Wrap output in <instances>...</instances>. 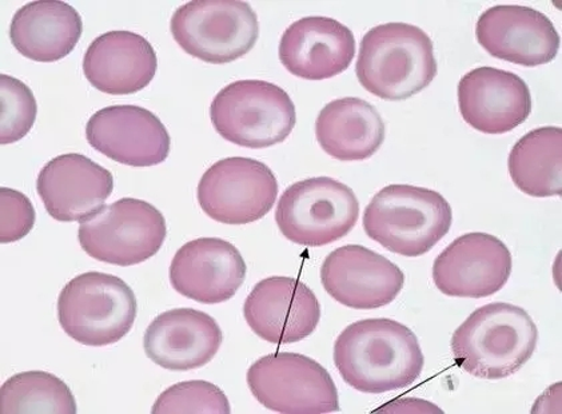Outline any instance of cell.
Here are the masks:
<instances>
[{
	"label": "cell",
	"mask_w": 562,
	"mask_h": 414,
	"mask_svg": "<svg viewBox=\"0 0 562 414\" xmlns=\"http://www.w3.org/2000/svg\"><path fill=\"white\" fill-rule=\"evenodd\" d=\"M539 343V329L525 309L506 302L479 307L452 337L453 358L465 372L503 380L520 370Z\"/></svg>",
	"instance_id": "obj_2"
},
{
	"label": "cell",
	"mask_w": 562,
	"mask_h": 414,
	"mask_svg": "<svg viewBox=\"0 0 562 414\" xmlns=\"http://www.w3.org/2000/svg\"><path fill=\"white\" fill-rule=\"evenodd\" d=\"M246 264L236 246L221 238L190 240L172 258V289L200 304H222L233 299L246 278Z\"/></svg>",
	"instance_id": "obj_17"
},
{
	"label": "cell",
	"mask_w": 562,
	"mask_h": 414,
	"mask_svg": "<svg viewBox=\"0 0 562 414\" xmlns=\"http://www.w3.org/2000/svg\"><path fill=\"white\" fill-rule=\"evenodd\" d=\"M247 325L274 345L300 343L312 336L321 320L317 295L292 277H269L258 282L244 304Z\"/></svg>",
	"instance_id": "obj_13"
},
{
	"label": "cell",
	"mask_w": 562,
	"mask_h": 414,
	"mask_svg": "<svg viewBox=\"0 0 562 414\" xmlns=\"http://www.w3.org/2000/svg\"><path fill=\"white\" fill-rule=\"evenodd\" d=\"M335 363L349 387L362 393H386L413 384L425 358L409 327L389 318L357 321L338 336Z\"/></svg>",
	"instance_id": "obj_1"
},
{
	"label": "cell",
	"mask_w": 562,
	"mask_h": 414,
	"mask_svg": "<svg viewBox=\"0 0 562 414\" xmlns=\"http://www.w3.org/2000/svg\"><path fill=\"white\" fill-rule=\"evenodd\" d=\"M113 190V175L78 153L61 154L49 160L36 179L43 205L59 222H83L92 217Z\"/></svg>",
	"instance_id": "obj_18"
},
{
	"label": "cell",
	"mask_w": 562,
	"mask_h": 414,
	"mask_svg": "<svg viewBox=\"0 0 562 414\" xmlns=\"http://www.w3.org/2000/svg\"><path fill=\"white\" fill-rule=\"evenodd\" d=\"M459 108L462 119L484 134H505L522 125L532 113V96L517 74L477 67L461 78Z\"/></svg>",
	"instance_id": "obj_19"
},
{
	"label": "cell",
	"mask_w": 562,
	"mask_h": 414,
	"mask_svg": "<svg viewBox=\"0 0 562 414\" xmlns=\"http://www.w3.org/2000/svg\"><path fill=\"white\" fill-rule=\"evenodd\" d=\"M222 342L217 321L195 309L181 307L154 318L145 333L144 348L158 367L187 372L207 366Z\"/></svg>",
	"instance_id": "obj_21"
},
{
	"label": "cell",
	"mask_w": 562,
	"mask_h": 414,
	"mask_svg": "<svg viewBox=\"0 0 562 414\" xmlns=\"http://www.w3.org/2000/svg\"><path fill=\"white\" fill-rule=\"evenodd\" d=\"M210 120L221 137L232 144L267 148L289 137L296 114L292 98L280 86L245 79L227 85L214 97Z\"/></svg>",
	"instance_id": "obj_6"
},
{
	"label": "cell",
	"mask_w": 562,
	"mask_h": 414,
	"mask_svg": "<svg viewBox=\"0 0 562 414\" xmlns=\"http://www.w3.org/2000/svg\"><path fill=\"white\" fill-rule=\"evenodd\" d=\"M82 34L79 12L71 4L55 0L23 5L10 24V40L18 52L45 64L69 57Z\"/></svg>",
	"instance_id": "obj_23"
},
{
	"label": "cell",
	"mask_w": 562,
	"mask_h": 414,
	"mask_svg": "<svg viewBox=\"0 0 562 414\" xmlns=\"http://www.w3.org/2000/svg\"><path fill=\"white\" fill-rule=\"evenodd\" d=\"M278 182L261 160L232 157L207 169L196 197L207 217L226 225H247L261 220L274 206Z\"/></svg>",
	"instance_id": "obj_11"
},
{
	"label": "cell",
	"mask_w": 562,
	"mask_h": 414,
	"mask_svg": "<svg viewBox=\"0 0 562 414\" xmlns=\"http://www.w3.org/2000/svg\"><path fill=\"white\" fill-rule=\"evenodd\" d=\"M356 55L353 33L327 16H306L290 24L280 42V59L293 76L307 80L335 78Z\"/></svg>",
	"instance_id": "obj_20"
},
{
	"label": "cell",
	"mask_w": 562,
	"mask_h": 414,
	"mask_svg": "<svg viewBox=\"0 0 562 414\" xmlns=\"http://www.w3.org/2000/svg\"><path fill=\"white\" fill-rule=\"evenodd\" d=\"M512 181L536 198L562 194V128H535L517 142L508 159Z\"/></svg>",
	"instance_id": "obj_25"
},
{
	"label": "cell",
	"mask_w": 562,
	"mask_h": 414,
	"mask_svg": "<svg viewBox=\"0 0 562 414\" xmlns=\"http://www.w3.org/2000/svg\"><path fill=\"white\" fill-rule=\"evenodd\" d=\"M437 70L434 42L413 24H380L363 35L356 74L370 94L405 101L428 88Z\"/></svg>",
	"instance_id": "obj_3"
},
{
	"label": "cell",
	"mask_w": 562,
	"mask_h": 414,
	"mask_svg": "<svg viewBox=\"0 0 562 414\" xmlns=\"http://www.w3.org/2000/svg\"><path fill=\"white\" fill-rule=\"evenodd\" d=\"M156 49L132 31H110L86 49L83 72L104 94L128 96L147 88L156 77Z\"/></svg>",
	"instance_id": "obj_22"
},
{
	"label": "cell",
	"mask_w": 562,
	"mask_h": 414,
	"mask_svg": "<svg viewBox=\"0 0 562 414\" xmlns=\"http://www.w3.org/2000/svg\"><path fill=\"white\" fill-rule=\"evenodd\" d=\"M385 123L379 111L360 98H341L327 103L316 121L321 148L342 163L366 160L385 141Z\"/></svg>",
	"instance_id": "obj_24"
},
{
	"label": "cell",
	"mask_w": 562,
	"mask_h": 414,
	"mask_svg": "<svg viewBox=\"0 0 562 414\" xmlns=\"http://www.w3.org/2000/svg\"><path fill=\"white\" fill-rule=\"evenodd\" d=\"M360 217L355 191L330 177L308 178L283 191L276 210L281 233L296 245L319 247L353 231Z\"/></svg>",
	"instance_id": "obj_8"
},
{
	"label": "cell",
	"mask_w": 562,
	"mask_h": 414,
	"mask_svg": "<svg viewBox=\"0 0 562 414\" xmlns=\"http://www.w3.org/2000/svg\"><path fill=\"white\" fill-rule=\"evenodd\" d=\"M172 38L191 57L225 65L245 57L256 46V11L239 0H193L171 16Z\"/></svg>",
	"instance_id": "obj_7"
},
{
	"label": "cell",
	"mask_w": 562,
	"mask_h": 414,
	"mask_svg": "<svg viewBox=\"0 0 562 414\" xmlns=\"http://www.w3.org/2000/svg\"><path fill=\"white\" fill-rule=\"evenodd\" d=\"M168 228L151 203L122 198L80 222L78 239L86 255L104 264L133 267L156 256Z\"/></svg>",
	"instance_id": "obj_9"
},
{
	"label": "cell",
	"mask_w": 562,
	"mask_h": 414,
	"mask_svg": "<svg viewBox=\"0 0 562 414\" xmlns=\"http://www.w3.org/2000/svg\"><path fill=\"white\" fill-rule=\"evenodd\" d=\"M92 148L115 163L150 168L170 154L168 128L156 114L133 104H116L97 111L86 125Z\"/></svg>",
	"instance_id": "obj_14"
},
{
	"label": "cell",
	"mask_w": 562,
	"mask_h": 414,
	"mask_svg": "<svg viewBox=\"0 0 562 414\" xmlns=\"http://www.w3.org/2000/svg\"><path fill=\"white\" fill-rule=\"evenodd\" d=\"M326 293L348 307L379 309L392 304L404 288L397 265L361 245L338 247L321 267Z\"/></svg>",
	"instance_id": "obj_15"
},
{
	"label": "cell",
	"mask_w": 562,
	"mask_h": 414,
	"mask_svg": "<svg viewBox=\"0 0 562 414\" xmlns=\"http://www.w3.org/2000/svg\"><path fill=\"white\" fill-rule=\"evenodd\" d=\"M452 224V208L442 194L412 184L382 189L363 213L368 237L405 257L426 255L447 236Z\"/></svg>",
	"instance_id": "obj_4"
},
{
	"label": "cell",
	"mask_w": 562,
	"mask_h": 414,
	"mask_svg": "<svg viewBox=\"0 0 562 414\" xmlns=\"http://www.w3.org/2000/svg\"><path fill=\"white\" fill-rule=\"evenodd\" d=\"M512 267L510 250L502 239L486 233H468L436 258L431 276L445 295L484 299L506 286Z\"/></svg>",
	"instance_id": "obj_12"
},
{
	"label": "cell",
	"mask_w": 562,
	"mask_h": 414,
	"mask_svg": "<svg viewBox=\"0 0 562 414\" xmlns=\"http://www.w3.org/2000/svg\"><path fill=\"white\" fill-rule=\"evenodd\" d=\"M76 398L57 376L41 370L10 377L0 388L2 414H76Z\"/></svg>",
	"instance_id": "obj_26"
},
{
	"label": "cell",
	"mask_w": 562,
	"mask_h": 414,
	"mask_svg": "<svg viewBox=\"0 0 562 414\" xmlns=\"http://www.w3.org/2000/svg\"><path fill=\"white\" fill-rule=\"evenodd\" d=\"M35 219V209L26 195L14 189H0V243H16L26 237Z\"/></svg>",
	"instance_id": "obj_29"
},
{
	"label": "cell",
	"mask_w": 562,
	"mask_h": 414,
	"mask_svg": "<svg viewBox=\"0 0 562 414\" xmlns=\"http://www.w3.org/2000/svg\"><path fill=\"white\" fill-rule=\"evenodd\" d=\"M475 36L492 57L525 67L549 64L561 46L558 30L546 14L516 4L494 5L483 12Z\"/></svg>",
	"instance_id": "obj_16"
},
{
	"label": "cell",
	"mask_w": 562,
	"mask_h": 414,
	"mask_svg": "<svg viewBox=\"0 0 562 414\" xmlns=\"http://www.w3.org/2000/svg\"><path fill=\"white\" fill-rule=\"evenodd\" d=\"M247 385L259 404L277 413L339 412L331 376L304 355L273 354L259 358L247 370Z\"/></svg>",
	"instance_id": "obj_10"
},
{
	"label": "cell",
	"mask_w": 562,
	"mask_h": 414,
	"mask_svg": "<svg viewBox=\"0 0 562 414\" xmlns=\"http://www.w3.org/2000/svg\"><path fill=\"white\" fill-rule=\"evenodd\" d=\"M153 414H231L226 394L207 381H184L159 395Z\"/></svg>",
	"instance_id": "obj_27"
},
{
	"label": "cell",
	"mask_w": 562,
	"mask_h": 414,
	"mask_svg": "<svg viewBox=\"0 0 562 414\" xmlns=\"http://www.w3.org/2000/svg\"><path fill=\"white\" fill-rule=\"evenodd\" d=\"M138 304L122 278L88 271L61 289L58 320L67 336L85 346H109L133 329Z\"/></svg>",
	"instance_id": "obj_5"
},
{
	"label": "cell",
	"mask_w": 562,
	"mask_h": 414,
	"mask_svg": "<svg viewBox=\"0 0 562 414\" xmlns=\"http://www.w3.org/2000/svg\"><path fill=\"white\" fill-rule=\"evenodd\" d=\"M379 413H443L440 407L418 399L394 401L380 407Z\"/></svg>",
	"instance_id": "obj_30"
},
{
	"label": "cell",
	"mask_w": 562,
	"mask_h": 414,
	"mask_svg": "<svg viewBox=\"0 0 562 414\" xmlns=\"http://www.w3.org/2000/svg\"><path fill=\"white\" fill-rule=\"evenodd\" d=\"M0 144L10 145L26 137L38 114L34 92L26 83L14 77L0 76Z\"/></svg>",
	"instance_id": "obj_28"
}]
</instances>
